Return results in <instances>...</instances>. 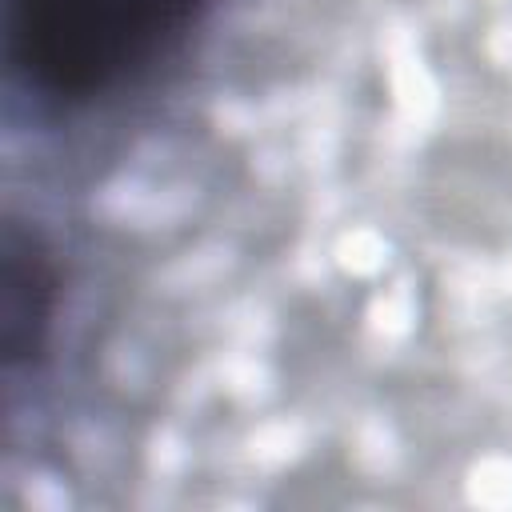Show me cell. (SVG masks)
Segmentation results:
<instances>
[{"label": "cell", "instance_id": "1", "mask_svg": "<svg viewBox=\"0 0 512 512\" xmlns=\"http://www.w3.org/2000/svg\"><path fill=\"white\" fill-rule=\"evenodd\" d=\"M208 0H8V56L56 104H92L180 48Z\"/></svg>", "mask_w": 512, "mask_h": 512}, {"label": "cell", "instance_id": "2", "mask_svg": "<svg viewBox=\"0 0 512 512\" xmlns=\"http://www.w3.org/2000/svg\"><path fill=\"white\" fill-rule=\"evenodd\" d=\"M0 252V360L12 376L36 368L52 344L60 276L44 236L20 220L4 224Z\"/></svg>", "mask_w": 512, "mask_h": 512}]
</instances>
